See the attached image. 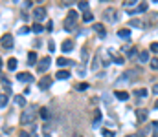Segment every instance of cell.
I'll list each match as a JSON object with an SVG mask.
<instances>
[{"label":"cell","mask_w":158,"mask_h":137,"mask_svg":"<svg viewBox=\"0 0 158 137\" xmlns=\"http://www.w3.org/2000/svg\"><path fill=\"white\" fill-rule=\"evenodd\" d=\"M140 60L147 62V60H149V53H147V51H142V53H140Z\"/></svg>","instance_id":"29"},{"label":"cell","mask_w":158,"mask_h":137,"mask_svg":"<svg viewBox=\"0 0 158 137\" xmlns=\"http://www.w3.org/2000/svg\"><path fill=\"white\" fill-rule=\"evenodd\" d=\"M118 35H120V38H129V37H131V29L123 28V29H120V31H118Z\"/></svg>","instance_id":"16"},{"label":"cell","mask_w":158,"mask_h":137,"mask_svg":"<svg viewBox=\"0 0 158 137\" xmlns=\"http://www.w3.org/2000/svg\"><path fill=\"white\" fill-rule=\"evenodd\" d=\"M153 2H158V0H153Z\"/></svg>","instance_id":"51"},{"label":"cell","mask_w":158,"mask_h":137,"mask_svg":"<svg viewBox=\"0 0 158 137\" xmlns=\"http://www.w3.org/2000/svg\"><path fill=\"white\" fill-rule=\"evenodd\" d=\"M99 121H101V112L96 110L94 112V124H99Z\"/></svg>","instance_id":"25"},{"label":"cell","mask_w":158,"mask_h":137,"mask_svg":"<svg viewBox=\"0 0 158 137\" xmlns=\"http://www.w3.org/2000/svg\"><path fill=\"white\" fill-rule=\"evenodd\" d=\"M31 29H33V31H35V33H43V31H44L46 28H44V26H40V24L37 22V24H35L33 28H31Z\"/></svg>","instance_id":"26"},{"label":"cell","mask_w":158,"mask_h":137,"mask_svg":"<svg viewBox=\"0 0 158 137\" xmlns=\"http://www.w3.org/2000/svg\"><path fill=\"white\" fill-rule=\"evenodd\" d=\"M17 79H18L20 82H33V80H35V77L31 75V73H18Z\"/></svg>","instance_id":"8"},{"label":"cell","mask_w":158,"mask_h":137,"mask_svg":"<svg viewBox=\"0 0 158 137\" xmlns=\"http://www.w3.org/2000/svg\"><path fill=\"white\" fill-rule=\"evenodd\" d=\"M51 82H54V79L46 75V77H43V79H40V82H39V88H40V90H48Z\"/></svg>","instance_id":"7"},{"label":"cell","mask_w":158,"mask_h":137,"mask_svg":"<svg viewBox=\"0 0 158 137\" xmlns=\"http://www.w3.org/2000/svg\"><path fill=\"white\" fill-rule=\"evenodd\" d=\"M83 20H85V22H92V20H94V15H92L90 11H85V13H83Z\"/></svg>","instance_id":"22"},{"label":"cell","mask_w":158,"mask_h":137,"mask_svg":"<svg viewBox=\"0 0 158 137\" xmlns=\"http://www.w3.org/2000/svg\"><path fill=\"white\" fill-rule=\"evenodd\" d=\"M136 119H138L140 123L147 121V110H143V108H140V110H136Z\"/></svg>","instance_id":"12"},{"label":"cell","mask_w":158,"mask_h":137,"mask_svg":"<svg viewBox=\"0 0 158 137\" xmlns=\"http://www.w3.org/2000/svg\"><path fill=\"white\" fill-rule=\"evenodd\" d=\"M134 2H138V0H125V6H131V4H134Z\"/></svg>","instance_id":"41"},{"label":"cell","mask_w":158,"mask_h":137,"mask_svg":"<svg viewBox=\"0 0 158 137\" xmlns=\"http://www.w3.org/2000/svg\"><path fill=\"white\" fill-rule=\"evenodd\" d=\"M68 64H72L68 59H65V57H59V59H57V66H61V68H62V66H68Z\"/></svg>","instance_id":"18"},{"label":"cell","mask_w":158,"mask_h":137,"mask_svg":"<svg viewBox=\"0 0 158 137\" xmlns=\"http://www.w3.org/2000/svg\"><path fill=\"white\" fill-rule=\"evenodd\" d=\"M103 18L109 20V22H116V20H118V11H116L114 7H110V9H107V11L103 13Z\"/></svg>","instance_id":"4"},{"label":"cell","mask_w":158,"mask_h":137,"mask_svg":"<svg viewBox=\"0 0 158 137\" xmlns=\"http://www.w3.org/2000/svg\"><path fill=\"white\" fill-rule=\"evenodd\" d=\"M114 62H116V64H120V66H121L125 60H123V57H114Z\"/></svg>","instance_id":"34"},{"label":"cell","mask_w":158,"mask_h":137,"mask_svg":"<svg viewBox=\"0 0 158 137\" xmlns=\"http://www.w3.org/2000/svg\"><path fill=\"white\" fill-rule=\"evenodd\" d=\"M20 18H22V20H28V13H20Z\"/></svg>","instance_id":"43"},{"label":"cell","mask_w":158,"mask_h":137,"mask_svg":"<svg viewBox=\"0 0 158 137\" xmlns=\"http://www.w3.org/2000/svg\"><path fill=\"white\" fill-rule=\"evenodd\" d=\"M114 95L118 97L120 101H127V99H129V93H127V91H120V90H116V91H114Z\"/></svg>","instance_id":"15"},{"label":"cell","mask_w":158,"mask_h":137,"mask_svg":"<svg viewBox=\"0 0 158 137\" xmlns=\"http://www.w3.org/2000/svg\"><path fill=\"white\" fill-rule=\"evenodd\" d=\"M50 64H51V59H50V57H44L43 60L39 62V71H46V70L50 68Z\"/></svg>","instance_id":"9"},{"label":"cell","mask_w":158,"mask_h":137,"mask_svg":"<svg viewBox=\"0 0 158 137\" xmlns=\"http://www.w3.org/2000/svg\"><path fill=\"white\" fill-rule=\"evenodd\" d=\"M147 93H149V91H147L145 88H140V90L134 91V95H136V97H147Z\"/></svg>","instance_id":"20"},{"label":"cell","mask_w":158,"mask_h":137,"mask_svg":"<svg viewBox=\"0 0 158 137\" xmlns=\"http://www.w3.org/2000/svg\"><path fill=\"white\" fill-rule=\"evenodd\" d=\"M151 51H153V53H158V42L151 44Z\"/></svg>","instance_id":"35"},{"label":"cell","mask_w":158,"mask_h":137,"mask_svg":"<svg viewBox=\"0 0 158 137\" xmlns=\"http://www.w3.org/2000/svg\"><path fill=\"white\" fill-rule=\"evenodd\" d=\"M7 104V95H0V108H6Z\"/></svg>","instance_id":"28"},{"label":"cell","mask_w":158,"mask_h":137,"mask_svg":"<svg viewBox=\"0 0 158 137\" xmlns=\"http://www.w3.org/2000/svg\"><path fill=\"white\" fill-rule=\"evenodd\" d=\"M76 20H77V11H68V15L65 18V31L76 29Z\"/></svg>","instance_id":"2"},{"label":"cell","mask_w":158,"mask_h":137,"mask_svg":"<svg viewBox=\"0 0 158 137\" xmlns=\"http://www.w3.org/2000/svg\"><path fill=\"white\" fill-rule=\"evenodd\" d=\"M129 26H132V28H142V26H143V22H142V20H131Z\"/></svg>","instance_id":"27"},{"label":"cell","mask_w":158,"mask_h":137,"mask_svg":"<svg viewBox=\"0 0 158 137\" xmlns=\"http://www.w3.org/2000/svg\"><path fill=\"white\" fill-rule=\"evenodd\" d=\"M18 33H20V35H26V33H29V29H28V28H20Z\"/></svg>","instance_id":"37"},{"label":"cell","mask_w":158,"mask_h":137,"mask_svg":"<svg viewBox=\"0 0 158 137\" xmlns=\"http://www.w3.org/2000/svg\"><path fill=\"white\" fill-rule=\"evenodd\" d=\"M35 60H37V53H35V51H29V53H28V62H29V64H33Z\"/></svg>","instance_id":"23"},{"label":"cell","mask_w":158,"mask_h":137,"mask_svg":"<svg viewBox=\"0 0 158 137\" xmlns=\"http://www.w3.org/2000/svg\"><path fill=\"white\" fill-rule=\"evenodd\" d=\"M143 11H147V4H145V2H140L138 7H136V9H131V11H127V13H129V15H136V13H143Z\"/></svg>","instance_id":"10"},{"label":"cell","mask_w":158,"mask_h":137,"mask_svg":"<svg viewBox=\"0 0 158 137\" xmlns=\"http://www.w3.org/2000/svg\"><path fill=\"white\" fill-rule=\"evenodd\" d=\"M20 137H31V135H28L26 132H20Z\"/></svg>","instance_id":"45"},{"label":"cell","mask_w":158,"mask_h":137,"mask_svg":"<svg viewBox=\"0 0 158 137\" xmlns=\"http://www.w3.org/2000/svg\"><path fill=\"white\" fill-rule=\"evenodd\" d=\"M87 88H88L87 82H81V84H77V86H76V90H79V91H85Z\"/></svg>","instance_id":"30"},{"label":"cell","mask_w":158,"mask_h":137,"mask_svg":"<svg viewBox=\"0 0 158 137\" xmlns=\"http://www.w3.org/2000/svg\"><path fill=\"white\" fill-rule=\"evenodd\" d=\"M33 17H35V20H44V18H46V9L35 7V9H33Z\"/></svg>","instance_id":"6"},{"label":"cell","mask_w":158,"mask_h":137,"mask_svg":"<svg viewBox=\"0 0 158 137\" xmlns=\"http://www.w3.org/2000/svg\"><path fill=\"white\" fill-rule=\"evenodd\" d=\"M39 113H40V117H43L44 121H48V119H50V112H48V108H46V106L40 108V110H39Z\"/></svg>","instance_id":"17"},{"label":"cell","mask_w":158,"mask_h":137,"mask_svg":"<svg viewBox=\"0 0 158 137\" xmlns=\"http://www.w3.org/2000/svg\"><path fill=\"white\" fill-rule=\"evenodd\" d=\"M153 93H158V84H154V86H153Z\"/></svg>","instance_id":"44"},{"label":"cell","mask_w":158,"mask_h":137,"mask_svg":"<svg viewBox=\"0 0 158 137\" xmlns=\"http://www.w3.org/2000/svg\"><path fill=\"white\" fill-rule=\"evenodd\" d=\"M0 44H2L6 49H11V48H13V37L9 35V33H6V35L2 37V40H0Z\"/></svg>","instance_id":"5"},{"label":"cell","mask_w":158,"mask_h":137,"mask_svg":"<svg viewBox=\"0 0 158 137\" xmlns=\"http://www.w3.org/2000/svg\"><path fill=\"white\" fill-rule=\"evenodd\" d=\"M4 90H6V93H11V86H9V80H4Z\"/></svg>","instance_id":"31"},{"label":"cell","mask_w":158,"mask_h":137,"mask_svg":"<svg viewBox=\"0 0 158 137\" xmlns=\"http://www.w3.org/2000/svg\"><path fill=\"white\" fill-rule=\"evenodd\" d=\"M92 68H94V70H98V68H99V60H98V57L92 60Z\"/></svg>","instance_id":"33"},{"label":"cell","mask_w":158,"mask_h":137,"mask_svg":"<svg viewBox=\"0 0 158 137\" xmlns=\"http://www.w3.org/2000/svg\"><path fill=\"white\" fill-rule=\"evenodd\" d=\"M140 75V68H134V70H127L123 75L118 79V84H127V82H132L136 77Z\"/></svg>","instance_id":"1"},{"label":"cell","mask_w":158,"mask_h":137,"mask_svg":"<svg viewBox=\"0 0 158 137\" xmlns=\"http://www.w3.org/2000/svg\"><path fill=\"white\" fill-rule=\"evenodd\" d=\"M15 102L18 104V106H26V99H24V95H17V97H15Z\"/></svg>","instance_id":"21"},{"label":"cell","mask_w":158,"mask_h":137,"mask_svg":"<svg viewBox=\"0 0 158 137\" xmlns=\"http://www.w3.org/2000/svg\"><path fill=\"white\" fill-rule=\"evenodd\" d=\"M125 137H136V135H125Z\"/></svg>","instance_id":"48"},{"label":"cell","mask_w":158,"mask_h":137,"mask_svg":"<svg viewBox=\"0 0 158 137\" xmlns=\"http://www.w3.org/2000/svg\"><path fill=\"white\" fill-rule=\"evenodd\" d=\"M153 137H158V130H154V132H153Z\"/></svg>","instance_id":"46"},{"label":"cell","mask_w":158,"mask_h":137,"mask_svg":"<svg viewBox=\"0 0 158 137\" xmlns=\"http://www.w3.org/2000/svg\"><path fill=\"white\" fill-rule=\"evenodd\" d=\"M103 135H105V137H112L114 132H110V130H103Z\"/></svg>","instance_id":"38"},{"label":"cell","mask_w":158,"mask_h":137,"mask_svg":"<svg viewBox=\"0 0 158 137\" xmlns=\"http://www.w3.org/2000/svg\"><path fill=\"white\" fill-rule=\"evenodd\" d=\"M136 51H138V48H131V49L127 51V53H129V55H134V53H136Z\"/></svg>","instance_id":"40"},{"label":"cell","mask_w":158,"mask_h":137,"mask_svg":"<svg viewBox=\"0 0 158 137\" xmlns=\"http://www.w3.org/2000/svg\"><path fill=\"white\" fill-rule=\"evenodd\" d=\"M79 9L81 11H88V2L87 0H79Z\"/></svg>","instance_id":"24"},{"label":"cell","mask_w":158,"mask_h":137,"mask_svg":"<svg viewBox=\"0 0 158 137\" xmlns=\"http://www.w3.org/2000/svg\"><path fill=\"white\" fill-rule=\"evenodd\" d=\"M61 49H62V53H68V51L73 49V42L72 40H65V42H62V46H61Z\"/></svg>","instance_id":"13"},{"label":"cell","mask_w":158,"mask_h":137,"mask_svg":"<svg viewBox=\"0 0 158 137\" xmlns=\"http://www.w3.org/2000/svg\"><path fill=\"white\" fill-rule=\"evenodd\" d=\"M55 77H57L59 80H66V79H70V71H68V70H59Z\"/></svg>","instance_id":"14"},{"label":"cell","mask_w":158,"mask_h":137,"mask_svg":"<svg viewBox=\"0 0 158 137\" xmlns=\"http://www.w3.org/2000/svg\"><path fill=\"white\" fill-rule=\"evenodd\" d=\"M154 108H158V101H156V104H154Z\"/></svg>","instance_id":"47"},{"label":"cell","mask_w":158,"mask_h":137,"mask_svg":"<svg viewBox=\"0 0 158 137\" xmlns=\"http://www.w3.org/2000/svg\"><path fill=\"white\" fill-rule=\"evenodd\" d=\"M101 2H107V0H101Z\"/></svg>","instance_id":"50"},{"label":"cell","mask_w":158,"mask_h":137,"mask_svg":"<svg viewBox=\"0 0 158 137\" xmlns=\"http://www.w3.org/2000/svg\"><path fill=\"white\" fill-rule=\"evenodd\" d=\"M0 68H2V59H0Z\"/></svg>","instance_id":"49"},{"label":"cell","mask_w":158,"mask_h":137,"mask_svg":"<svg viewBox=\"0 0 158 137\" xmlns=\"http://www.w3.org/2000/svg\"><path fill=\"white\" fill-rule=\"evenodd\" d=\"M73 2H76V0H62V4H65V6H72Z\"/></svg>","instance_id":"39"},{"label":"cell","mask_w":158,"mask_h":137,"mask_svg":"<svg viewBox=\"0 0 158 137\" xmlns=\"http://www.w3.org/2000/svg\"><path fill=\"white\" fill-rule=\"evenodd\" d=\"M7 70H9V71L17 70V59H9V60H7Z\"/></svg>","instance_id":"19"},{"label":"cell","mask_w":158,"mask_h":137,"mask_svg":"<svg viewBox=\"0 0 158 137\" xmlns=\"http://www.w3.org/2000/svg\"><path fill=\"white\" fill-rule=\"evenodd\" d=\"M151 70H158V59H153L151 60Z\"/></svg>","instance_id":"32"},{"label":"cell","mask_w":158,"mask_h":137,"mask_svg":"<svg viewBox=\"0 0 158 137\" xmlns=\"http://www.w3.org/2000/svg\"><path fill=\"white\" fill-rule=\"evenodd\" d=\"M35 117H37L35 108H28L22 115H20V124H29V123H33Z\"/></svg>","instance_id":"3"},{"label":"cell","mask_w":158,"mask_h":137,"mask_svg":"<svg viewBox=\"0 0 158 137\" xmlns=\"http://www.w3.org/2000/svg\"><path fill=\"white\" fill-rule=\"evenodd\" d=\"M48 49H50V53H54V51H55V44L51 40H50V44H48Z\"/></svg>","instance_id":"36"},{"label":"cell","mask_w":158,"mask_h":137,"mask_svg":"<svg viewBox=\"0 0 158 137\" xmlns=\"http://www.w3.org/2000/svg\"><path fill=\"white\" fill-rule=\"evenodd\" d=\"M94 31H96V33H98L101 38L107 35V29H105V26H103V24H94Z\"/></svg>","instance_id":"11"},{"label":"cell","mask_w":158,"mask_h":137,"mask_svg":"<svg viewBox=\"0 0 158 137\" xmlns=\"http://www.w3.org/2000/svg\"><path fill=\"white\" fill-rule=\"evenodd\" d=\"M13 2H18V0H13Z\"/></svg>","instance_id":"52"},{"label":"cell","mask_w":158,"mask_h":137,"mask_svg":"<svg viewBox=\"0 0 158 137\" xmlns=\"http://www.w3.org/2000/svg\"><path fill=\"white\" fill-rule=\"evenodd\" d=\"M46 29H48V31H51V29H54V24H51V20H50V24L46 26Z\"/></svg>","instance_id":"42"}]
</instances>
